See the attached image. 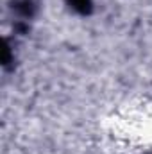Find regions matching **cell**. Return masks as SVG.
<instances>
[{
  "mask_svg": "<svg viewBox=\"0 0 152 154\" xmlns=\"http://www.w3.org/2000/svg\"><path fill=\"white\" fill-rule=\"evenodd\" d=\"M66 2L72 9H75L77 13H82V14L88 13L91 9V4H93V0H66Z\"/></svg>",
  "mask_w": 152,
  "mask_h": 154,
  "instance_id": "6da1fadb",
  "label": "cell"
}]
</instances>
